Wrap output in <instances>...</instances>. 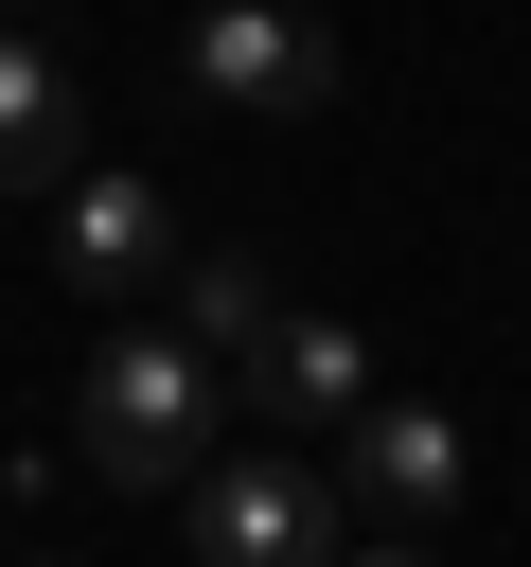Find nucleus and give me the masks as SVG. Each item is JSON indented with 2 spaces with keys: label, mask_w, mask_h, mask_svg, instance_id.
I'll return each mask as SVG.
<instances>
[{
  "label": "nucleus",
  "mask_w": 531,
  "mask_h": 567,
  "mask_svg": "<svg viewBox=\"0 0 531 567\" xmlns=\"http://www.w3.org/2000/svg\"><path fill=\"white\" fill-rule=\"evenodd\" d=\"M71 443H88L106 496H177V478L212 461V354H195L159 301H124V319L88 337V372H71Z\"/></svg>",
  "instance_id": "obj_1"
},
{
  "label": "nucleus",
  "mask_w": 531,
  "mask_h": 567,
  "mask_svg": "<svg viewBox=\"0 0 531 567\" xmlns=\"http://www.w3.org/2000/svg\"><path fill=\"white\" fill-rule=\"evenodd\" d=\"M177 532H195V567H336L354 549V496L301 443H230V461L177 478Z\"/></svg>",
  "instance_id": "obj_2"
},
{
  "label": "nucleus",
  "mask_w": 531,
  "mask_h": 567,
  "mask_svg": "<svg viewBox=\"0 0 531 567\" xmlns=\"http://www.w3.org/2000/svg\"><path fill=\"white\" fill-rule=\"evenodd\" d=\"M177 89L195 106H230V124H336V35L301 18V0H212L195 35H177Z\"/></svg>",
  "instance_id": "obj_3"
},
{
  "label": "nucleus",
  "mask_w": 531,
  "mask_h": 567,
  "mask_svg": "<svg viewBox=\"0 0 531 567\" xmlns=\"http://www.w3.org/2000/svg\"><path fill=\"white\" fill-rule=\"evenodd\" d=\"M159 266H177V195L142 159H71L53 177V284L71 301H159Z\"/></svg>",
  "instance_id": "obj_4"
},
{
  "label": "nucleus",
  "mask_w": 531,
  "mask_h": 567,
  "mask_svg": "<svg viewBox=\"0 0 531 567\" xmlns=\"http://www.w3.org/2000/svg\"><path fill=\"white\" fill-rule=\"evenodd\" d=\"M230 390H248L283 443H319V425H354V408H372V337H354V319H266V337L230 354Z\"/></svg>",
  "instance_id": "obj_5"
},
{
  "label": "nucleus",
  "mask_w": 531,
  "mask_h": 567,
  "mask_svg": "<svg viewBox=\"0 0 531 567\" xmlns=\"http://www.w3.org/2000/svg\"><path fill=\"white\" fill-rule=\"evenodd\" d=\"M460 478H478V461H460V425H442V408H389V390L354 408V496H372L389 532H425V514H460Z\"/></svg>",
  "instance_id": "obj_6"
},
{
  "label": "nucleus",
  "mask_w": 531,
  "mask_h": 567,
  "mask_svg": "<svg viewBox=\"0 0 531 567\" xmlns=\"http://www.w3.org/2000/svg\"><path fill=\"white\" fill-rule=\"evenodd\" d=\"M88 159V106H71V53L0 18V195H53Z\"/></svg>",
  "instance_id": "obj_7"
},
{
  "label": "nucleus",
  "mask_w": 531,
  "mask_h": 567,
  "mask_svg": "<svg viewBox=\"0 0 531 567\" xmlns=\"http://www.w3.org/2000/svg\"><path fill=\"white\" fill-rule=\"evenodd\" d=\"M159 319H177V337L230 372V354L283 319V284H266V248H177V266H159Z\"/></svg>",
  "instance_id": "obj_8"
},
{
  "label": "nucleus",
  "mask_w": 531,
  "mask_h": 567,
  "mask_svg": "<svg viewBox=\"0 0 531 567\" xmlns=\"http://www.w3.org/2000/svg\"><path fill=\"white\" fill-rule=\"evenodd\" d=\"M336 567H442V549H425V532H372V549H336Z\"/></svg>",
  "instance_id": "obj_9"
},
{
  "label": "nucleus",
  "mask_w": 531,
  "mask_h": 567,
  "mask_svg": "<svg viewBox=\"0 0 531 567\" xmlns=\"http://www.w3.org/2000/svg\"><path fill=\"white\" fill-rule=\"evenodd\" d=\"M0 18H18V0H0Z\"/></svg>",
  "instance_id": "obj_10"
}]
</instances>
